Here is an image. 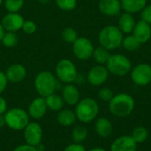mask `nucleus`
<instances>
[{"instance_id":"f257e3e1","label":"nucleus","mask_w":151,"mask_h":151,"mask_svg":"<svg viewBox=\"0 0 151 151\" xmlns=\"http://www.w3.org/2000/svg\"><path fill=\"white\" fill-rule=\"evenodd\" d=\"M124 34L116 25H107L104 27L98 34L100 46L108 50H114L121 47Z\"/></svg>"},{"instance_id":"f03ea898","label":"nucleus","mask_w":151,"mask_h":151,"mask_svg":"<svg viewBox=\"0 0 151 151\" xmlns=\"http://www.w3.org/2000/svg\"><path fill=\"white\" fill-rule=\"evenodd\" d=\"M134 106V99L127 93L114 95L112 99L109 102V110L111 113L119 118L129 116L133 112Z\"/></svg>"},{"instance_id":"7ed1b4c3","label":"nucleus","mask_w":151,"mask_h":151,"mask_svg":"<svg viewBox=\"0 0 151 151\" xmlns=\"http://www.w3.org/2000/svg\"><path fill=\"white\" fill-rule=\"evenodd\" d=\"M74 112L80 122L84 124L92 122L99 113L98 103L92 97H85L75 105Z\"/></svg>"},{"instance_id":"20e7f679","label":"nucleus","mask_w":151,"mask_h":151,"mask_svg":"<svg viewBox=\"0 0 151 151\" xmlns=\"http://www.w3.org/2000/svg\"><path fill=\"white\" fill-rule=\"evenodd\" d=\"M35 88L38 95L46 97L55 93L58 88V81L56 76L49 71L40 72L35 78Z\"/></svg>"},{"instance_id":"39448f33","label":"nucleus","mask_w":151,"mask_h":151,"mask_svg":"<svg viewBox=\"0 0 151 151\" xmlns=\"http://www.w3.org/2000/svg\"><path fill=\"white\" fill-rule=\"evenodd\" d=\"M105 66L110 73L119 77L130 73L133 68L130 58L121 53L111 54Z\"/></svg>"},{"instance_id":"423d86ee","label":"nucleus","mask_w":151,"mask_h":151,"mask_svg":"<svg viewBox=\"0 0 151 151\" xmlns=\"http://www.w3.org/2000/svg\"><path fill=\"white\" fill-rule=\"evenodd\" d=\"M4 119L6 126L10 129L14 131L23 130L30 122L28 112L24 109L19 107H14L7 110L4 113Z\"/></svg>"},{"instance_id":"0eeeda50","label":"nucleus","mask_w":151,"mask_h":151,"mask_svg":"<svg viewBox=\"0 0 151 151\" xmlns=\"http://www.w3.org/2000/svg\"><path fill=\"white\" fill-rule=\"evenodd\" d=\"M56 75L58 79L65 84L73 83L78 78L76 65L69 59H62L56 65Z\"/></svg>"},{"instance_id":"6e6552de","label":"nucleus","mask_w":151,"mask_h":151,"mask_svg":"<svg viewBox=\"0 0 151 151\" xmlns=\"http://www.w3.org/2000/svg\"><path fill=\"white\" fill-rule=\"evenodd\" d=\"M132 81L139 87H144L151 82V65L148 63H140L132 68Z\"/></svg>"},{"instance_id":"1a4fd4ad","label":"nucleus","mask_w":151,"mask_h":151,"mask_svg":"<svg viewBox=\"0 0 151 151\" xmlns=\"http://www.w3.org/2000/svg\"><path fill=\"white\" fill-rule=\"evenodd\" d=\"M94 50V44L87 37H78L73 43V54L80 60H88L92 58Z\"/></svg>"},{"instance_id":"9d476101","label":"nucleus","mask_w":151,"mask_h":151,"mask_svg":"<svg viewBox=\"0 0 151 151\" xmlns=\"http://www.w3.org/2000/svg\"><path fill=\"white\" fill-rule=\"evenodd\" d=\"M23 135L27 144L36 147L37 145L42 143L43 130L39 123L32 121L29 122L23 129Z\"/></svg>"},{"instance_id":"9b49d317","label":"nucleus","mask_w":151,"mask_h":151,"mask_svg":"<svg viewBox=\"0 0 151 151\" xmlns=\"http://www.w3.org/2000/svg\"><path fill=\"white\" fill-rule=\"evenodd\" d=\"M110 73L104 65H96L92 66L87 75V79L89 84L95 87H99L104 84L108 78Z\"/></svg>"},{"instance_id":"f8f14e48","label":"nucleus","mask_w":151,"mask_h":151,"mask_svg":"<svg viewBox=\"0 0 151 151\" xmlns=\"http://www.w3.org/2000/svg\"><path fill=\"white\" fill-rule=\"evenodd\" d=\"M47 110H48V107L46 104L45 98L42 96H38L32 100V102L30 103L28 106L27 112L30 118L35 120H38V119H42L45 116Z\"/></svg>"},{"instance_id":"ddd939ff","label":"nucleus","mask_w":151,"mask_h":151,"mask_svg":"<svg viewBox=\"0 0 151 151\" xmlns=\"http://www.w3.org/2000/svg\"><path fill=\"white\" fill-rule=\"evenodd\" d=\"M23 17L17 12H9L2 19V26L8 32H16L22 28L24 23Z\"/></svg>"},{"instance_id":"4468645a","label":"nucleus","mask_w":151,"mask_h":151,"mask_svg":"<svg viewBox=\"0 0 151 151\" xmlns=\"http://www.w3.org/2000/svg\"><path fill=\"white\" fill-rule=\"evenodd\" d=\"M98 9L100 12L107 17H115L122 11L120 0H99Z\"/></svg>"},{"instance_id":"2eb2a0df","label":"nucleus","mask_w":151,"mask_h":151,"mask_svg":"<svg viewBox=\"0 0 151 151\" xmlns=\"http://www.w3.org/2000/svg\"><path fill=\"white\" fill-rule=\"evenodd\" d=\"M132 35L142 45L147 43L151 39V25L141 19L136 22Z\"/></svg>"},{"instance_id":"dca6fc26","label":"nucleus","mask_w":151,"mask_h":151,"mask_svg":"<svg viewBox=\"0 0 151 151\" xmlns=\"http://www.w3.org/2000/svg\"><path fill=\"white\" fill-rule=\"evenodd\" d=\"M137 143L131 135H122L111 143V151H136Z\"/></svg>"},{"instance_id":"f3484780","label":"nucleus","mask_w":151,"mask_h":151,"mask_svg":"<svg viewBox=\"0 0 151 151\" xmlns=\"http://www.w3.org/2000/svg\"><path fill=\"white\" fill-rule=\"evenodd\" d=\"M65 104L69 106H75L81 100V93L78 88L73 83L65 84L61 95Z\"/></svg>"},{"instance_id":"a211bd4d","label":"nucleus","mask_w":151,"mask_h":151,"mask_svg":"<svg viewBox=\"0 0 151 151\" xmlns=\"http://www.w3.org/2000/svg\"><path fill=\"white\" fill-rule=\"evenodd\" d=\"M5 75L8 81L12 83H19L26 78L27 70L21 64H13L7 68Z\"/></svg>"},{"instance_id":"6ab92c4d","label":"nucleus","mask_w":151,"mask_h":151,"mask_svg":"<svg viewBox=\"0 0 151 151\" xmlns=\"http://www.w3.org/2000/svg\"><path fill=\"white\" fill-rule=\"evenodd\" d=\"M135 24L136 20L133 14L124 12L119 15L118 20V27L123 34L130 35L131 33H133Z\"/></svg>"},{"instance_id":"aec40b11","label":"nucleus","mask_w":151,"mask_h":151,"mask_svg":"<svg viewBox=\"0 0 151 151\" xmlns=\"http://www.w3.org/2000/svg\"><path fill=\"white\" fill-rule=\"evenodd\" d=\"M95 130L97 135L101 138H108L112 134L113 127L111 122L108 119L102 117L97 119V120L96 121Z\"/></svg>"},{"instance_id":"412c9836","label":"nucleus","mask_w":151,"mask_h":151,"mask_svg":"<svg viewBox=\"0 0 151 151\" xmlns=\"http://www.w3.org/2000/svg\"><path fill=\"white\" fill-rule=\"evenodd\" d=\"M122 10L131 14L141 12L148 4V0H120Z\"/></svg>"},{"instance_id":"4be33fe9","label":"nucleus","mask_w":151,"mask_h":151,"mask_svg":"<svg viewBox=\"0 0 151 151\" xmlns=\"http://www.w3.org/2000/svg\"><path fill=\"white\" fill-rule=\"evenodd\" d=\"M77 120L75 112L69 109H62L58 112L57 121L58 123L64 127H68L73 126Z\"/></svg>"},{"instance_id":"5701e85b","label":"nucleus","mask_w":151,"mask_h":151,"mask_svg":"<svg viewBox=\"0 0 151 151\" xmlns=\"http://www.w3.org/2000/svg\"><path fill=\"white\" fill-rule=\"evenodd\" d=\"M44 98H45L48 109H50L51 111L58 112L59 111H61L64 108L65 102L61 96H59L56 93H52Z\"/></svg>"},{"instance_id":"b1692460","label":"nucleus","mask_w":151,"mask_h":151,"mask_svg":"<svg viewBox=\"0 0 151 151\" xmlns=\"http://www.w3.org/2000/svg\"><path fill=\"white\" fill-rule=\"evenodd\" d=\"M141 46H142V44L140 43V42L131 34L124 36L122 44H121V47H123L124 50L130 51V52L138 50L141 48Z\"/></svg>"},{"instance_id":"393cba45","label":"nucleus","mask_w":151,"mask_h":151,"mask_svg":"<svg viewBox=\"0 0 151 151\" xmlns=\"http://www.w3.org/2000/svg\"><path fill=\"white\" fill-rule=\"evenodd\" d=\"M111 56L110 50H106L105 48L99 46L95 48L92 58H94V60L96 61V63H97V65H105L106 62L108 61L109 58Z\"/></svg>"},{"instance_id":"a878e982","label":"nucleus","mask_w":151,"mask_h":151,"mask_svg":"<svg viewBox=\"0 0 151 151\" xmlns=\"http://www.w3.org/2000/svg\"><path fill=\"white\" fill-rule=\"evenodd\" d=\"M88 131L84 126H77L72 131V139L75 143H82L88 138Z\"/></svg>"},{"instance_id":"bb28decb","label":"nucleus","mask_w":151,"mask_h":151,"mask_svg":"<svg viewBox=\"0 0 151 151\" xmlns=\"http://www.w3.org/2000/svg\"><path fill=\"white\" fill-rule=\"evenodd\" d=\"M133 139L135 141V142L138 143H142L145 141H147L148 136H149V132L147 130V128L143 127H135L132 133Z\"/></svg>"},{"instance_id":"cd10ccee","label":"nucleus","mask_w":151,"mask_h":151,"mask_svg":"<svg viewBox=\"0 0 151 151\" xmlns=\"http://www.w3.org/2000/svg\"><path fill=\"white\" fill-rule=\"evenodd\" d=\"M61 37L65 42L73 44L77 40V38L79 36H78L77 31L74 28H73V27H65L61 33Z\"/></svg>"},{"instance_id":"c85d7f7f","label":"nucleus","mask_w":151,"mask_h":151,"mask_svg":"<svg viewBox=\"0 0 151 151\" xmlns=\"http://www.w3.org/2000/svg\"><path fill=\"white\" fill-rule=\"evenodd\" d=\"M4 7L9 12H18L24 4V0H4Z\"/></svg>"},{"instance_id":"c756f323","label":"nucleus","mask_w":151,"mask_h":151,"mask_svg":"<svg viewBox=\"0 0 151 151\" xmlns=\"http://www.w3.org/2000/svg\"><path fill=\"white\" fill-rule=\"evenodd\" d=\"M18 42V37L15 35V32H8L4 33V37L2 39V43L8 48L13 47Z\"/></svg>"},{"instance_id":"7c9ffc66","label":"nucleus","mask_w":151,"mask_h":151,"mask_svg":"<svg viewBox=\"0 0 151 151\" xmlns=\"http://www.w3.org/2000/svg\"><path fill=\"white\" fill-rule=\"evenodd\" d=\"M57 5L63 11H73L76 8L77 0H55Z\"/></svg>"},{"instance_id":"2f4dec72","label":"nucleus","mask_w":151,"mask_h":151,"mask_svg":"<svg viewBox=\"0 0 151 151\" xmlns=\"http://www.w3.org/2000/svg\"><path fill=\"white\" fill-rule=\"evenodd\" d=\"M114 96L113 91L109 88H103L98 92V97L101 101L109 103Z\"/></svg>"},{"instance_id":"473e14b6","label":"nucleus","mask_w":151,"mask_h":151,"mask_svg":"<svg viewBox=\"0 0 151 151\" xmlns=\"http://www.w3.org/2000/svg\"><path fill=\"white\" fill-rule=\"evenodd\" d=\"M36 24L33 20H25L22 25V30L27 35H32L36 31Z\"/></svg>"},{"instance_id":"72a5a7b5","label":"nucleus","mask_w":151,"mask_h":151,"mask_svg":"<svg viewBox=\"0 0 151 151\" xmlns=\"http://www.w3.org/2000/svg\"><path fill=\"white\" fill-rule=\"evenodd\" d=\"M141 19L151 25V4H147L141 12Z\"/></svg>"},{"instance_id":"f704fd0d","label":"nucleus","mask_w":151,"mask_h":151,"mask_svg":"<svg viewBox=\"0 0 151 151\" xmlns=\"http://www.w3.org/2000/svg\"><path fill=\"white\" fill-rule=\"evenodd\" d=\"M63 151H87L85 147L81 145V143H71L67 145Z\"/></svg>"},{"instance_id":"c9c22d12","label":"nucleus","mask_w":151,"mask_h":151,"mask_svg":"<svg viewBox=\"0 0 151 151\" xmlns=\"http://www.w3.org/2000/svg\"><path fill=\"white\" fill-rule=\"evenodd\" d=\"M8 84V80L5 75V73L0 71V95L5 90Z\"/></svg>"},{"instance_id":"e433bc0d","label":"nucleus","mask_w":151,"mask_h":151,"mask_svg":"<svg viewBox=\"0 0 151 151\" xmlns=\"http://www.w3.org/2000/svg\"><path fill=\"white\" fill-rule=\"evenodd\" d=\"M12 151H38L36 147L34 146H30L28 144H22V145H19L16 148H14Z\"/></svg>"},{"instance_id":"4c0bfd02","label":"nucleus","mask_w":151,"mask_h":151,"mask_svg":"<svg viewBox=\"0 0 151 151\" xmlns=\"http://www.w3.org/2000/svg\"><path fill=\"white\" fill-rule=\"evenodd\" d=\"M7 110V102L0 95V114H4Z\"/></svg>"},{"instance_id":"58836bf2","label":"nucleus","mask_w":151,"mask_h":151,"mask_svg":"<svg viewBox=\"0 0 151 151\" xmlns=\"http://www.w3.org/2000/svg\"><path fill=\"white\" fill-rule=\"evenodd\" d=\"M4 126H6L5 119H4V114H0V128L4 127Z\"/></svg>"},{"instance_id":"ea45409f","label":"nucleus","mask_w":151,"mask_h":151,"mask_svg":"<svg viewBox=\"0 0 151 151\" xmlns=\"http://www.w3.org/2000/svg\"><path fill=\"white\" fill-rule=\"evenodd\" d=\"M4 28L3 27L2 24H0V41H2L3 37H4Z\"/></svg>"},{"instance_id":"a19ab883","label":"nucleus","mask_w":151,"mask_h":151,"mask_svg":"<svg viewBox=\"0 0 151 151\" xmlns=\"http://www.w3.org/2000/svg\"><path fill=\"white\" fill-rule=\"evenodd\" d=\"M88 151H107L106 150L103 149V148H93L91 150H89Z\"/></svg>"},{"instance_id":"79ce46f5","label":"nucleus","mask_w":151,"mask_h":151,"mask_svg":"<svg viewBox=\"0 0 151 151\" xmlns=\"http://www.w3.org/2000/svg\"><path fill=\"white\" fill-rule=\"evenodd\" d=\"M38 3H40V4H47V3H49L50 2V0H36Z\"/></svg>"},{"instance_id":"37998d69","label":"nucleus","mask_w":151,"mask_h":151,"mask_svg":"<svg viewBox=\"0 0 151 151\" xmlns=\"http://www.w3.org/2000/svg\"><path fill=\"white\" fill-rule=\"evenodd\" d=\"M3 2H4V0H0V5H1L2 4H3Z\"/></svg>"}]
</instances>
